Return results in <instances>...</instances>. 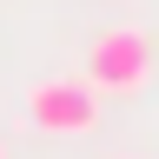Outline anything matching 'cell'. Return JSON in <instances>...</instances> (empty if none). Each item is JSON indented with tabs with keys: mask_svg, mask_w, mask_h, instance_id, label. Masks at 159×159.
<instances>
[{
	"mask_svg": "<svg viewBox=\"0 0 159 159\" xmlns=\"http://www.w3.org/2000/svg\"><path fill=\"white\" fill-rule=\"evenodd\" d=\"M152 80V33L146 27H106L86 47V86L93 93H139Z\"/></svg>",
	"mask_w": 159,
	"mask_h": 159,
	"instance_id": "obj_1",
	"label": "cell"
},
{
	"mask_svg": "<svg viewBox=\"0 0 159 159\" xmlns=\"http://www.w3.org/2000/svg\"><path fill=\"white\" fill-rule=\"evenodd\" d=\"M27 119L40 133H93L99 126V93L86 80H40L27 93Z\"/></svg>",
	"mask_w": 159,
	"mask_h": 159,
	"instance_id": "obj_2",
	"label": "cell"
},
{
	"mask_svg": "<svg viewBox=\"0 0 159 159\" xmlns=\"http://www.w3.org/2000/svg\"><path fill=\"white\" fill-rule=\"evenodd\" d=\"M119 159H133V152H119Z\"/></svg>",
	"mask_w": 159,
	"mask_h": 159,
	"instance_id": "obj_3",
	"label": "cell"
},
{
	"mask_svg": "<svg viewBox=\"0 0 159 159\" xmlns=\"http://www.w3.org/2000/svg\"><path fill=\"white\" fill-rule=\"evenodd\" d=\"M0 159H7V152H0Z\"/></svg>",
	"mask_w": 159,
	"mask_h": 159,
	"instance_id": "obj_4",
	"label": "cell"
}]
</instances>
